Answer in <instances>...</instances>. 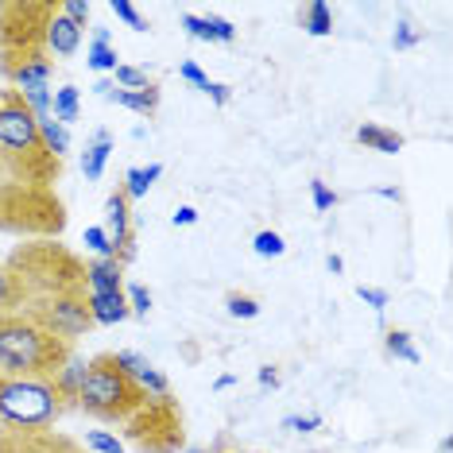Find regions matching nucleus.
I'll return each instance as SVG.
<instances>
[{
    "label": "nucleus",
    "mask_w": 453,
    "mask_h": 453,
    "mask_svg": "<svg viewBox=\"0 0 453 453\" xmlns=\"http://www.w3.org/2000/svg\"><path fill=\"white\" fill-rule=\"evenodd\" d=\"M58 0H0V78L12 89H39L55 78L47 24Z\"/></svg>",
    "instance_id": "nucleus-1"
},
{
    "label": "nucleus",
    "mask_w": 453,
    "mask_h": 453,
    "mask_svg": "<svg viewBox=\"0 0 453 453\" xmlns=\"http://www.w3.org/2000/svg\"><path fill=\"white\" fill-rule=\"evenodd\" d=\"M4 267L19 280L27 303L89 295V287H86V256H78L70 244L55 241V236H39V241L12 244V252L4 256Z\"/></svg>",
    "instance_id": "nucleus-2"
},
{
    "label": "nucleus",
    "mask_w": 453,
    "mask_h": 453,
    "mask_svg": "<svg viewBox=\"0 0 453 453\" xmlns=\"http://www.w3.org/2000/svg\"><path fill=\"white\" fill-rule=\"evenodd\" d=\"M0 159L24 179L50 190H58L66 171V159H58L47 148L43 132H39V117L27 109V101L12 86L0 89Z\"/></svg>",
    "instance_id": "nucleus-3"
},
{
    "label": "nucleus",
    "mask_w": 453,
    "mask_h": 453,
    "mask_svg": "<svg viewBox=\"0 0 453 453\" xmlns=\"http://www.w3.org/2000/svg\"><path fill=\"white\" fill-rule=\"evenodd\" d=\"M0 233L19 236V241H39V236L58 241L66 233L63 194L24 179L0 159Z\"/></svg>",
    "instance_id": "nucleus-4"
},
{
    "label": "nucleus",
    "mask_w": 453,
    "mask_h": 453,
    "mask_svg": "<svg viewBox=\"0 0 453 453\" xmlns=\"http://www.w3.org/2000/svg\"><path fill=\"white\" fill-rule=\"evenodd\" d=\"M70 411H78V399L55 380L35 376H12L0 372V430H16V434H39V430H55Z\"/></svg>",
    "instance_id": "nucleus-5"
},
{
    "label": "nucleus",
    "mask_w": 453,
    "mask_h": 453,
    "mask_svg": "<svg viewBox=\"0 0 453 453\" xmlns=\"http://www.w3.org/2000/svg\"><path fill=\"white\" fill-rule=\"evenodd\" d=\"M70 357H74V345L58 342L24 311L0 314V372L55 380L70 365Z\"/></svg>",
    "instance_id": "nucleus-6"
},
{
    "label": "nucleus",
    "mask_w": 453,
    "mask_h": 453,
    "mask_svg": "<svg viewBox=\"0 0 453 453\" xmlns=\"http://www.w3.org/2000/svg\"><path fill=\"white\" fill-rule=\"evenodd\" d=\"M148 403V391L120 368L117 353H97L86 360V376L78 384V411L105 426H125Z\"/></svg>",
    "instance_id": "nucleus-7"
},
{
    "label": "nucleus",
    "mask_w": 453,
    "mask_h": 453,
    "mask_svg": "<svg viewBox=\"0 0 453 453\" xmlns=\"http://www.w3.org/2000/svg\"><path fill=\"white\" fill-rule=\"evenodd\" d=\"M125 441L136 446L140 453H179L187 449V415H182V403L171 395H148L136 415H132L125 426Z\"/></svg>",
    "instance_id": "nucleus-8"
},
{
    "label": "nucleus",
    "mask_w": 453,
    "mask_h": 453,
    "mask_svg": "<svg viewBox=\"0 0 453 453\" xmlns=\"http://www.w3.org/2000/svg\"><path fill=\"white\" fill-rule=\"evenodd\" d=\"M105 236L112 244V260H117L120 267H128L132 260H136V233H132V202L125 190H112L105 198Z\"/></svg>",
    "instance_id": "nucleus-9"
},
{
    "label": "nucleus",
    "mask_w": 453,
    "mask_h": 453,
    "mask_svg": "<svg viewBox=\"0 0 453 453\" xmlns=\"http://www.w3.org/2000/svg\"><path fill=\"white\" fill-rule=\"evenodd\" d=\"M0 453H89L63 430H39V434H16L0 430Z\"/></svg>",
    "instance_id": "nucleus-10"
},
{
    "label": "nucleus",
    "mask_w": 453,
    "mask_h": 453,
    "mask_svg": "<svg viewBox=\"0 0 453 453\" xmlns=\"http://www.w3.org/2000/svg\"><path fill=\"white\" fill-rule=\"evenodd\" d=\"M86 287H89V295L125 291V267L112 260V256H89L86 260Z\"/></svg>",
    "instance_id": "nucleus-11"
},
{
    "label": "nucleus",
    "mask_w": 453,
    "mask_h": 453,
    "mask_svg": "<svg viewBox=\"0 0 453 453\" xmlns=\"http://www.w3.org/2000/svg\"><path fill=\"white\" fill-rule=\"evenodd\" d=\"M78 47H81V27L70 24V19L58 12V4H55V16H50V24H47L50 58H70V55H78Z\"/></svg>",
    "instance_id": "nucleus-12"
},
{
    "label": "nucleus",
    "mask_w": 453,
    "mask_h": 453,
    "mask_svg": "<svg viewBox=\"0 0 453 453\" xmlns=\"http://www.w3.org/2000/svg\"><path fill=\"white\" fill-rule=\"evenodd\" d=\"M117 360H120V368H125V372L136 380L143 391H148V395H171V380L163 376L159 368H151L140 353H117Z\"/></svg>",
    "instance_id": "nucleus-13"
},
{
    "label": "nucleus",
    "mask_w": 453,
    "mask_h": 453,
    "mask_svg": "<svg viewBox=\"0 0 453 453\" xmlns=\"http://www.w3.org/2000/svg\"><path fill=\"white\" fill-rule=\"evenodd\" d=\"M182 27H187L194 39H205V43H233L236 39V27L229 24V19H221V16H194V12H187L182 16Z\"/></svg>",
    "instance_id": "nucleus-14"
},
{
    "label": "nucleus",
    "mask_w": 453,
    "mask_h": 453,
    "mask_svg": "<svg viewBox=\"0 0 453 453\" xmlns=\"http://www.w3.org/2000/svg\"><path fill=\"white\" fill-rule=\"evenodd\" d=\"M109 101H117V105H125L132 112H140V117H156L159 112V86L151 81V86H143V89H109L105 94Z\"/></svg>",
    "instance_id": "nucleus-15"
},
{
    "label": "nucleus",
    "mask_w": 453,
    "mask_h": 453,
    "mask_svg": "<svg viewBox=\"0 0 453 453\" xmlns=\"http://www.w3.org/2000/svg\"><path fill=\"white\" fill-rule=\"evenodd\" d=\"M89 314H94V322H97V326H117V322H125V318H132L125 291L89 295Z\"/></svg>",
    "instance_id": "nucleus-16"
},
{
    "label": "nucleus",
    "mask_w": 453,
    "mask_h": 453,
    "mask_svg": "<svg viewBox=\"0 0 453 453\" xmlns=\"http://www.w3.org/2000/svg\"><path fill=\"white\" fill-rule=\"evenodd\" d=\"M357 143L368 148V151H380V156H395V151H403V136H399L395 128H384V125H360Z\"/></svg>",
    "instance_id": "nucleus-17"
},
{
    "label": "nucleus",
    "mask_w": 453,
    "mask_h": 453,
    "mask_svg": "<svg viewBox=\"0 0 453 453\" xmlns=\"http://www.w3.org/2000/svg\"><path fill=\"white\" fill-rule=\"evenodd\" d=\"M109 151H112V136L105 128L94 136V143L86 148V156H81V174H86L89 182H97L101 174H105V163H109Z\"/></svg>",
    "instance_id": "nucleus-18"
},
{
    "label": "nucleus",
    "mask_w": 453,
    "mask_h": 453,
    "mask_svg": "<svg viewBox=\"0 0 453 453\" xmlns=\"http://www.w3.org/2000/svg\"><path fill=\"white\" fill-rule=\"evenodd\" d=\"M298 27L311 35H329L334 32V12H329L326 0H311V4L298 8Z\"/></svg>",
    "instance_id": "nucleus-19"
},
{
    "label": "nucleus",
    "mask_w": 453,
    "mask_h": 453,
    "mask_svg": "<svg viewBox=\"0 0 453 453\" xmlns=\"http://www.w3.org/2000/svg\"><path fill=\"white\" fill-rule=\"evenodd\" d=\"M159 174H163L159 163H151V167H128L125 171V182H120V190L128 194V202H136V198H143V194L151 190V182H156Z\"/></svg>",
    "instance_id": "nucleus-20"
},
{
    "label": "nucleus",
    "mask_w": 453,
    "mask_h": 453,
    "mask_svg": "<svg viewBox=\"0 0 453 453\" xmlns=\"http://www.w3.org/2000/svg\"><path fill=\"white\" fill-rule=\"evenodd\" d=\"M50 112H55V120L58 125H74L78 120V112H81V101H78V89L74 86H63V89H55L50 94Z\"/></svg>",
    "instance_id": "nucleus-21"
},
{
    "label": "nucleus",
    "mask_w": 453,
    "mask_h": 453,
    "mask_svg": "<svg viewBox=\"0 0 453 453\" xmlns=\"http://www.w3.org/2000/svg\"><path fill=\"white\" fill-rule=\"evenodd\" d=\"M89 70H97V74H105V70H117V47L109 43L105 27H97L94 43H89Z\"/></svg>",
    "instance_id": "nucleus-22"
},
{
    "label": "nucleus",
    "mask_w": 453,
    "mask_h": 453,
    "mask_svg": "<svg viewBox=\"0 0 453 453\" xmlns=\"http://www.w3.org/2000/svg\"><path fill=\"white\" fill-rule=\"evenodd\" d=\"M24 303H27L24 287H19V280L4 267V260H0V314H12V311H19Z\"/></svg>",
    "instance_id": "nucleus-23"
},
{
    "label": "nucleus",
    "mask_w": 453,
    "mask_h": 453,
    "mask_svg": "<svg viewBox=\"0 0 453 453\" xmlns=\"http://www.w3.org/2000/svg\"><path fill=\"white\" fill-rule=\"evenodd\" d=\"M384 349H388V357H395V360H407V365H418V349L411 345V334L407 329H388L384 334Z\"/></svg>",
    "instance_id": "nucleus-24"
},
{
    "label": "nucleus",
    "mask_w": 453,
    "mask_h": 453,
    "mask_svg": "<svg viewBox=\"0 0 453 453\" xmlns=\"http://www.w3.org/2000/svg\"><path fill=\"white\" fill-rule=\"evenodd\" d=\"M39 132H43L47 148H50V151H55V156H58V159H66V151H70V132H66L63 125H58V120H55V117H43V120H39Z\"/></svg>",
    "instance_id": "nucleus-25"
},
{
    "label": "nucleus",
    "mask_w": 453,
    "mask_h": 453,
    "mask_svg": "<svg viewBox=\"0 0 453 453\" xmlns=\"http://www.w3.org/2000/svg\"><path fill=\"white\" fill-rule=\"evenodd\" d=\"M89 453H125V441L117 434H109V430H89L86 441H81Z\"/></svg>",
    "instance_id": "nucleus-26"
},
{
    "label": "nucleus",
    "mask_w": 453,
    "mask_h": 453,
    "mask_svg": "<svg viewBox=\"0 0 453 453\" xmlns=\"http://www.w3.org/2000/svg\"><path fill=\"white\" fill-rule=\"evenodd\" d=\"M58 12H63L74 27H81V32H86V24H89V12H94V4H89V0H58Z\"/></svg>",
    "instance_id": "nucleus-27"
},
{
    "label": "nucleus",
    "mask_w": 453,
    "mask_h": 453,
    "mask_svg": "<svg viewBox=\"0 0 453 453\" xmlns=\"http://www.w3.org/2000/svg\"><path fill=\"white\" fill-rule=\"evenodd\" d=\"M225 306H229L233 318H256L260 314V303H256L252 295H244V291H229L225 295Z\"/></svg>",
    "instance_id": "nucleus-28"
},
{
    "label": "nucleus",
    "mask_w": 453,
    "mask_h": 453,
    "mask_svg": "<svg viewBox=\"0 0 453 453\" xmlns=\"http://www.w3.org/2000/svg\"><path fill=\"white\" fill-rule=\"evenodd\" d=\"M112 78H117V86H120V89H143V86H151L148 74H143L140 66H128V63H117Z\"/></svg>",
    "instance_id": "nucleus-29"
},
{
    "label": "nucleus",
    "mask_w": 453,
    "mask_h": 453,
    "mask_svg": "<svg viewBox=\"0 0 453 453\" xmlns=\"http://www.w3.org/2000/svg\"><path fill=\"white\" fill-rule=\"evenodd\" d=\"M109 8H112V16H117V19H125L132 32H148V19L136 12V4H132V0H112Z\"/></svg>",
    "instance_id": "nucleus-30"
},
{
    "label": "nucleus",
    "mask_w": 453,
    "mask_h": 453,
    "mask_svg": "<svg viewBox=\"0 0 453 453\" xmlns=\"http://www.w3.org/2000/svg\"><path fill=\"white\" fill-rule=\"evenodd\" d=\"M125 298H128V311L132 314H148L151 311V291H148V287L132 283V287H125Z\"/></svg>",
    "instance_id": "nucleus-31"
},
{
    "label": "nucleus",
    "mask_w": 453,
    "mask_h": 453,
    "mask_svg": "<svg viewBox=\"0 0 453 453\" xmlns=\"http://www.w3.org/2000/svg\"><path fill=\"white\" fill-rule=\"evenodd\" d=\"M283 236L280 233H272V229H264V233H256V252L260 256H283Z\"/></svg>",
    "instance_id": "nucleus-32"
},
{
    "label": "nucleus",
    "mask_w": 453,
    "mask_h": 453,
    "mask_svg": "<svg viewBox=\"0 0 453 453\" xmlns=\"http://www.w3.org/2000/svg\"><path fill=\"white\" fill-rule=\"evenodd\" d=\"M86 249L94 256H112V244H109V236H105L101 225H89V229H86Z\"/></svg>",
    "instance_id": "nucleus-33"
},
{
    "label": "nucleus",
    "mask_w": 453,
    "mask_h": 453,
    "mask_svg": "<svg viewBox=\"0 0 453 453\" xmlns=\"http://www.w3.org/2000/svg\"><path fill=\"white\" fill-rule=\"evenodd\" d=\"M311 194H314V210H334V205H337V194L329 190L322 179L311 182Z\"/></svg>",
    "instance_id": "nucleus-34"
},
{
    "label": "nucleus",
    "mask_w": 453,
    "mask_h": 453,
    "mask_svg": "<svg viewBox=\"0 0 453 453\" xmlns=\"http://www.w3.org/2000/svg\"><path fill=\"white\" fill-rule=\"evenodd\" d=\"M179 74L187 78V81H194V86H198V89H210V78H205L202 70H198V63H182Z\"/></svg>",
    "instance_id": "nucleus-35"
},
{
    "label": "nucleus",
    "mask_w": 453,
    "mask_h": 453,
    "mask_svg": "<svg viewBox=\"0 0 453 453\" xmlns=\"http://www.w3.org/2000/svg\"><path fill=\"white\" fill-rule=\"evenodd\" d=\"M418 43V35L415 32H411V24H407V19H403V24H399V32H395V47L399 50H403V47H415Z\"/></svg>",
    "instance_id": "nucleus-36"
},
{
    "label": "nucleus",
    "mask_w": 453,
    "mask_h": 453,
    "mask_svg": "<svg viewBox=\"0 0 453 453\" xmlns=\"http://www.w3.org/2000/svg\"><path fill=\"white\" fill-rule=\"evenodd\" d=\"M205 94L213 97V105H229V86H221V81H210V89Z\"/></svg>",
    "instance_id": "nucleus-37"
},
{
    "label": "nucleus",
    "mask_w": 453,
    "mask_h": 453,
    "mask_svg": "<svg viewBox=\"0 0 453 453\" xmlns=\"http://www.w3.org/2000/svg\"><path fill=\"white\" fill-rule=\"evenodd\" d=\"M357 295L368 298V303H376V306H388V295L384 291H372V287H357Z\"/></svg>",
    "instance_id": "nucleus-38"
},
{
    "label": "nucleus",
    "mask_w": 453,
    "mask_h": 453,
    "mask_svg": "<svg viewBox=\"0 0 453 453\" xmlns=\"http://www.w3.org/2000/svg\"><path fill=\"white\" fill-rule=\"evenodd\" d=\"M318 422H322V418H295V415H291V418L283 422V426H291V430H314Z\"/></svg>",
    "instance_id": "nucleus-39"
},
{
    "label": "nucleus",
    "mask_w": 453,
    "mask_h": 453,
    "mask_svg": "<svg viewBox=\"0 0 453 453\" xmlns=\"http://www.w3.org/2000/svg\"><path fill=\"white\" fill-rule=\"evenodd\" d=\"M194 221H198V213H194L190 205H182V210L174 213V225H194Z\"/></svg>",
    "instance_id": "nucleus-40"
},
{
    "label": "nucleus",
    "mask_w": 453,
    "mask_h": 453,
    "mask_svg": "<svg viewBox=\"0 0 453 453\" xmlns=\"http://www.w3.org/2000/svg\"><path fill=\"white\" fill-rule=\"evenodd\" d=\"M260 384H280V372H275V368H260Z\"/></svg>",
    "instance_id": "nucleus-41"
}]
</instances>
